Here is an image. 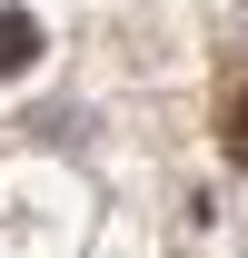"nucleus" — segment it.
I'll use <instances>...</instances> for the list:
<instances>
[{
    "mask_svg": "<svg viewBox=\"0 0 248 258\" xmlns=\"http://www.w3.org/2000/svg\"><path fill=\"white\" fill-rule=\"evenodd\" d=\"M30 60H40V20L30 10H0V80H20Z\"/></svg>",
    "mask_w": 248,
    "mask_h": 258,
    "instance_id": "f257e3e1",
    "label": "nucleus"
},
{
    "mask_svg": "<svg viewBox=\"0 0 248 258\" xmlns=\"http://www.w3.org/2000/svg\"><path fill=\"white\" fill-rule=\"evenodd\" d=\"M218 139H228V159H238V169H248V90H238V99H228V129H218Z\"/></svg>",
    "mask_w": 248,
    "mask_h": 258,
    "instance_id": "f03ea898",
    "label": "nucleus"
}]
</instances>
